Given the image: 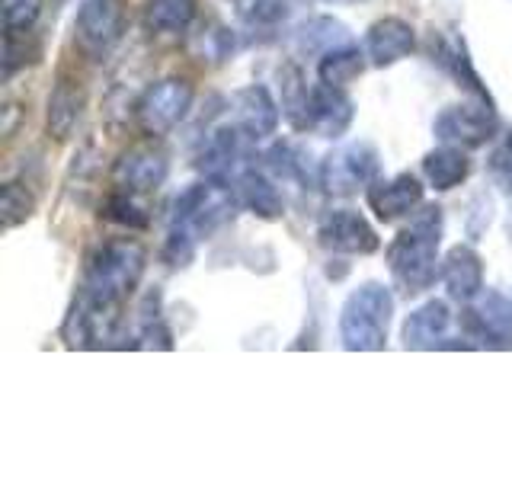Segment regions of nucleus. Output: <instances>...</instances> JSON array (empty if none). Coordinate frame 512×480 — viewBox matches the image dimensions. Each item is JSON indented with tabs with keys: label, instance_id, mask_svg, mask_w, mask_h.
<instances>
[{
	"label": "nucleus",
	"instance_id": "nucleus-12",
	"mask_svg": "<svg viewBox=\"0 0 512 480\" xmlns=\"http://www.w3.org/2000/svg\"><path fill=\"white\" fill-rule=\"evenodd\" d=\"M464 330L484 346H512V298L500 292H480L477 308L464 311Z\"/></svg>",
	"mask_w": 512,
	"mask_h": 480
},
{
	"label": "nucleus",
	"instance_id": "nucleus-25",
	"mask_svg": "<svg viewBox=\"0 0 512 480\" xmlns=\"http://www.w3.org/2000/svg\"><path fill=\"white\" fill-rule=\"evenodd\" d=\"M308 106H311V87L304 84L295 64H288L282 71V112L298 132H308Z\"/></svg>",
	"mask_w": 512,
	"mask_h": 480
},
{
	"label": "nucleus",
	"instance_id": "nucleus-31",
	"mask_svg": "<svg viewBox=\"0 0 512 480\" xmlns=\"http://www.w3.org/2000/svg\"><path fill=\"white\" fill-rule=\"evenodd\" d=\"M487 170H490V180L512 196V132L496 144V151L487 160Z\"/></svg>",
	"mask_w": 512,
	"mask_h": 480
},
{
	"label": "nucleus",
	"instance_id": "nucleus-2",
	"mask_svg": "<svg viewBox=\"0 0 512 480\" xmlns=\"http://www.w3.org/2000/svg\"><path fill=\"white\" fill-rule=\"evenodd\" d=\"M439 244H442V208L420 205L410 215V224L388 247L391 276L407 292H426L439 279Z\"/></svg>",
	"mask_w": 512,
	"mask_h": 480
},
{
	"label": "nucleus",
	"instance_id": "nucleus-15",
	"mask_svg": "<svg viewBox=\"0 0 512 480\" xmlns=\"http://www.w3.org/2000/svg\"><path fill=\"white\" fill-rule=\"evenodd\" d=\"M413 48H416V32L400 16H384V20L372 23L365 32V55L375 68H391V64L410 58Z\"/></svg>",
	"mask_w": 512,
	"mask_h": 480
},
{
	"label": "nucleus",
	"instance_id": "nucleus-4",
	"mask_svg": "<svg viewBox=\"0 0 512 480\" xmlns=\"http://www.w3.org/2000/svg\"><path fill=\"white\" fill-rule=\"evenodd\" d=\"M231 215H234V196L228 183H218V180L192 183L173 202V228L189 231L196 240L212 234L218 224H224Z\"/></svg>",
	"mask_w": 512,
	"mask_h": 480
},
{
	"label": "nucleus",
	"instance_id": "nucleus-24",
	"mask_svg": "<svg viewBox=\"0 0 512 480\" xmlns=\"http://www.w3.org/2000/svg\"><path fill=\"white\" fill-rule=\"evenodd\" d=\"M365 58L368 55H362L359 48H352V45L330 48V52H324L317 61V80H324L330 87H346L356 77H362Z\"/></svg>",
	"mask_w": 512,
	"mask_h": 480
},
{
	"label": "nucleus",
	"instance_id": "nucleus-20",
	"mask_svg": "<svg viewBox=\"0 0 512 480\" xmlns=\"http://www.w3.org/2000/svg\"><path fill=\"white\" fill-rule=\"evenodd\" d=\"M234 196H237L240 205L247 208V212L260 215L266 221L279 218L282 208H285L276 183H272L269 176L260 173V170H244V173H240L237 180H234Z\"/></svg>",
	"mask_w": 512,
	"mask_h": 480
},
{
	"label": "nucleus",
	"instance_id": "nucleus-7",
	"mask_svg": "<svg viewBox=\"0 0 512 480\" xmlns=\"http://www.w3.org/2000/svg\"><path fill=\"white\" fill-rule=\"evenodd\" d=\"M192 100H196V90L186 77H164L138 100V122L148 135H167L189 116Z\"/></svg>",
	"mask_w": 512,
	"mask_h": 480
},
{
	"label": "nucleus",
	"instance_id": "nucleus-32",
	"mask_svg": "<svg viewBox=\"0 0 512 480\" xmlns=\"http://www.w3.org/2000/svg\"><path fill=\"white\" fill-rule=\"evenodd\" d=\"M231 4H237V7H240V10H244V7H247V4H250V0H231Z\"/></svg>",
	"mask_w": 512,
	"mask_h": 480
},
{
	"label": "nucleus",
	"instance_id": "nucleus-13",
	"mask_svg": "<svg viewBox=\"0 0 512 480\" xmlns=\"http://www.w3.org/2000/svg\"><path fill=\"white\" fill-rule=\"evenodd\" d=\"M439 279L445 285L448 298L471 304L480 298V292H484V260H480V253L474 247L458 244L445 253Z\"/></svg>",
	"mask_w": 512,
	"mask_h": 480
},
{
	"label": "nucleus",
	"instance_id": "nucleus-30",
	"mask_svg": "<svg viewBox=\"0 0 512 480\" xmlns=\"http://www.w3.org/2000/svg\"><path fill=\"white\" fill-rule=\"evenodd\" d=\"M42 16V0H4V36L32 32Z\"/></svg>",
	"mask_w": 512,
	"mask_h": 480
},
{
	"label": "nucleus",
	"instance_id": "nucleus-33",
	"mask_svg": "<svg viewBox=\"0 0 512 480\" xmlns=\"http://www.w3.org/2000/svg\"><path fill=\"white\" fill-rule=\"evenodd\" d=\"M327 4H356V0H327Z\"/></svg>",
	"mask_w": 512,
	"mask_h": 480
},
{
	"label": "nucleus",
	"instance_id": "nucleus-27",
	"mask_svg": "<svg viewBox=\"0 0 512 480\" xmlns=\"http://www.w3.org/2000/svg\"><path fill=\"white\" fill-rule=\"evenodd\" d=\"M100 215L112 224H119V228H148V212L135 202V192H125V189H116L109 192Z\"/></svg>",
	"mask_w": 512,
	"mask_h": 480
},
{
	"label": "nucleus",
	"instance_id": "nucleus-26",
	"mask_svg": "<svg viewBox=\"0 0 512 480\" xmlns=\"http://www.w3.org/2000/svg\"><path fill=\"white\" fill-rule=\"evenodd\" d=\"M298 45L304 52H330V48L349 45V29L333 16H311L298 29Z\"/></svg>",
	"mask_w": 512,
	"mask_h": 480
},
{
	"label": "nucleus",
	"instance_id": "nucleus-19",
	"mask_svg": "<svg viewBox=\"0 0 512 480\" xmlns=\"http://www.w3.org/2000/svg\"><path fill=\"white\" fill-rule=\"evenodd\" d=\"M448 327H452V311L445 301H426L404 320V346L407 349H439L445 346Z\"/></svg>",
	"mask_w": 512,
	"mask_h": 480
},
{
	"label": "nucleus",
	"instance_id": "nucleus-9",
	"mask_svg": "<svg viewBox=\"0 0 512 480\" xmlns=\"http://www.w3.org/2000/svg\"><path fill=\"white\" fill-rule=\"evenodd\" d=\"M317 240L324 250L343 256H368L381 247L375 228L356 208H333V212H327L317 224Z\"/></svg>",
	"mask_w": 512,
	"mask_h": 480
},
{
	"label": "nucleus",
	"instance_id": "nucleus-23",
	"mask_svg": "<svg viewBox=\"0 0 512 480\" xmlns=\"http://www.w3.org/2000/svg\"><path fill=\"white\" fill-rule=\"evenodd\" d=\"M199 13L196 0H144V26L157 36H180Z\"/></svg>",
	"mask_w": 512,
	"mask_h": 480
},
{
	"label": "nucleus",
	"instance_id": "nucleus-3",
	"mask_svg": "<svg viewBox=\"0 0 512 480\" xmlns=\"http://www.w3.org/2000/svg\"><path fill=\"white\" fill-rule=\"evenodd\" d=\"M394 320V295L381 282L359 285L343 301L340 340L349 352H375L388 346V327Z\"/></svg>",
	"mask_w": 512,
	"mask_h": 480
},
{
	"label": "nucleus",
	"instance_id": "nucleus-28",
	"mask_svg": "<svg viewBox=\"0 0 512 480\" xmlns=\"http://www.w3.org/2000/svg\"><path fill=\"white\" fill-rule=\"evenodd\" d=\"M0 212H4V228H16L36 212V199L32 192L20 183H4L0 189Z\"/></svg>",
	"mask_w": 512,
	"mask_h": 480
},
{
	"label": "nucleus",
	"instance_id": "nucleus-22",
	"mask_svg": "<svg viewBox=\"0 0 512 480\" xmlns=\"http://www.w3.org/2000/svg\"><path fill=\"white\" fill-rule=\"evenodd\" d=\"M429 42H432V61H439L442 68L458 80V87L464 84L474 96H490L487 87L480 84V77H477V71H474V64H471L468 52H464V42H458V39H445L442 32H432Z\"/></svg>",
	"mask_w": 512,
	"mask_h": 480
},
{
	"label": "nucleus",
	"instance_id": "nucleus-29",
	"mask_svg": "<svg viewBox=\"0 0 512 480\" xmlns=\"http://www.w3.org/2000/svg\"><path fill=\"white\" fill-rule=\"evenodd\" d=\"M266 164H269V170H272V173L282 176V180H298V183L308 180V167H304V154L295 148V144H288V141L272 144V148L266 151Z\"/></svg>",
	"mask_w": 512,
	"mask_h": 480
},
{
	"label": "nucleus",
	"instance_id": "nucleus-21",
	"mask_svg": "<svg viewBox=\"0 0 512 480\" xmlns=\"http://www.w3.org/2000/svg\"><path fill=\"white\" fill-rule=\"evenodd\" d=\"M468 173H471V160H468V154H464V148H458V144H442V148L429 151L423 157L426 183L439 192L461 186L464 180H468Z\"/></svg>",
	"mask_w": 512,
	"mask_h": 480
},
{
	"label": "nucleus",
	"instance_id": "nucleus-10",
	"mask_svg": "<svg viewBox=\"0 0 512 480\" xmlns=\"http://www.w3.org/2000/svg\"><path fill=\"white\" fill-rule=\"evenodd\" d=\"M167 154L148 148V144H138V148H128L116 167H112V183L116 189L135 192V196H144V192H154L160 183L167 180Z\"/></svg>",
	"mask_w": 512,
	"mask_h": 480
},
{
	"label": "nucleus",
	"instance_id": "nucleus-18",
	"mask_svg": "<svg viewBox=\"0 0 512 480\" xmlns=\"http://www.w3.org/2000/svg\"><path fill=\"white\" fill-rule=\"evenodd\" d=\"M234 106H237V125L244 128L253 141L269 138L279 128V103L272 100V93L260 84L237 90Z\"/></svg>",
	"mask_w": 512,
	"mask_h": 480
},
{
	"label": "nucleus",
	"instance_id": "nucleus-11",
	"mask_svg": "<svg viewBox=\"0 0 512 480\" xmlns=\"http://www.w3.org/2000/svg\"><path fill=\"white\" fill-rule=\"evenodd\" d=\"M365 199L375 218L384 224L397 218H410L423 205V183L413 173H397L391 180H375L365 189Z\"/></svg>",
	"mask_w": 512,
	"mask_h": 480
},
{
	"label": "nucleus",
	"instance_id": "nucleus-16",
	"mask_svg": "<svg viewBox=\"0 0 512 480\" xmlns=\"http://www.w3.org/2000/svg\"><path fill=\"white\" fill-rule=\"evenodd\" d=\"M87 93L84 84L71 74H58L52 96H48V112H45V128L55 141H68L74 135V128L84 116Z\"/></svg>",
	"mask_w": 512,
	"mask_h": 480
},
{
	"label": "nucleus",
	"instance_id": "nucleus-6",
	"mask_svg": "<svg viewBox=\"0 0 512 480\" xmlns=\"http://www.w3.org/2000/svg\"><path fill=\"white\" fill-rule=\"evenodd\" d=\"M378 170H381V157L375 151V144L352 141L324 157V164H320V186L330 196H356L359 189H368L378 180Z\"/></svg>",
	"mask_w": 512,
	"mask_h": 480
},
{
	"label": "nucleus",
	"instance_id": "nucleus-5",
	"mask_svg": "<svg viewBox=\"0 0 512 480\" xmlns=\"http://www.w3.org/2000/svg\"><path fill=\"white\" fill-rule=\"evenodd\" d=\"M432 132L442 144H458V148L468 151L487 144L500 132V116H496L490 96H474L468 103L445 106L432 122Z\"/></svg>",
	"mask_w": 512,
	"mask_h": 480
},
{
	"label": "nucleus",
	"instance_id": "nucleus-14",
	"mask_svg": "<svg viewBox=\"0 0 512 480\" xmlns=\"http://www.w3.org/2000/svg\"><path fill=\"white\" fill-rule=\"evenodd\" d=\"M356 116V103L343 93V87H330L320 80L311 87V106H308V132L320 138H340L352 125Z\"/></svg>",
	"mask_w": 512,
	"mask_h": 480
},
{
	"label": "nucleus",
	"instance_id": "nucleus-8",
	"mask_svg": "<svg viewBox=\"0 0 512 480\" xmlns=\"http://www.w3.org/2000/svg\"><path fill=\"white\" fill-rule=\"evenodd\" d=\"M125 32V4L122 0H84L74 20L77 45L87 55L103 58L109 55Z\"/></svg>",
	"mask_w": 512,
	"mask_h": 480
},
{
	"label": "nucleus",
	"instance_id": "nucleus-1",
	"mask_svg": "<svg viewBox=\"0 0 512 480\" xmlns=\"http://www.w3.org/2000/svg\"><path fill=\"white\" fill-rule=\"evenodd\" d=\"M144 266H148V253L135 240H106L93 247L84 266L80 295L64 324V340L80 349L106 346L116 336L119 311L125 298L138 288Z\"/></svg>",
	"mask_w": 512,
	"mask_h": 480
},
{
	"label": "nucleus",
	"instance_id": "nucleus-17",
	"mask_svg": "<svg viewBox=\"0 0 512 480\" xmlns=\"http://www.w3.org/2000/svg\"><path fill=\"white\" fill-rule=\"evenodd\" d=\"M244 138H250L244 128H218L208 141V148L202 151L199 167L208 180H218V183H228L231 176L244 173V154H247V144Z\"/></svg>",
	"mask_w": 512,
	"mask_h": 480
}]
</instances>
